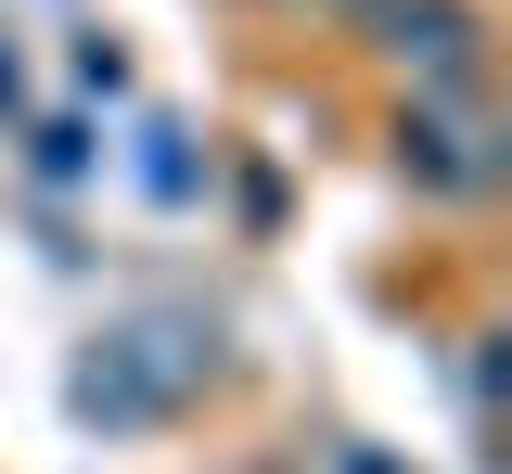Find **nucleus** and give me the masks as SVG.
<instances>
[{
    "label": "nucleus",
    "instance_id": "1",
    "mask_svg": "<svg viewBox=\"0 0 512 474\" xmlns=\"http://www.w3.org/2000/svg\"><path fill=\"white\" fill-rule=\"evenodd\" d=\"M192 385H218V334H205L192 308L116 321V334L77 359V410H90V423H167Z\"/></svg>",
    "mask_w": 512,
    "mask_h": 474
},
{
    "label": "nucleus",
    "instance_id": "2",
    "mask_svg": "<svg viewBox=\"0 0 512 474\" xmlns=\"http://www.w3.org/2000/svg\"><path fill=\"white\" fill-rule=\"evenodd\" d=\"M372 39H384V65L410 77V103H461V90L487 77L474 0H372Z\"/></svg>",
    "mask_w": 512,
    "mask_h": 474
},
{
    "label": "nucleus",
    "instance_id": "3",
    "mask_svg": "<svg viewBox=\"0 0 512 474\" xmlns=\"http://www.w3.org/2000/svg\"><path fill=\"white\" fill-rule=\"evenodd\" d=\"M397 167H410L423 193H487V180H500V129L474 116V90H461V103H410V116H397Z\"/></svg>",
    "mask_w": 512,
    "mask_h": 474
},
{
    "label": "nucleus",
    "instance_id": "4",
    "mask_svg": "<svg viewBox=\"0 0 512 474\" xmlns=\"http://www.w3.org/2000/svg\"><path fill=\"white\" fill-rule=\"evenodd\" d=\"M346 13H372V0H346Z\"/></svg>",
    "mask_w": 512,
    "mask_h": 474
}]
</instances>
